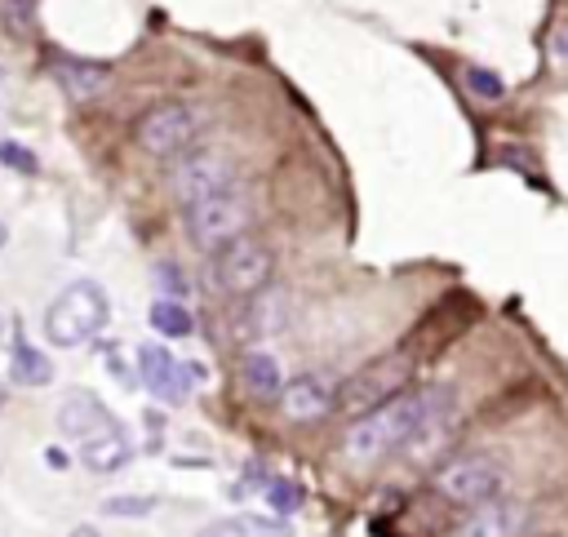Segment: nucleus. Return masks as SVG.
<instances>
[{
	"label": "nucleus",
	"instance_id": "21",
	"mask_svg": "<svg viewBox=\"0 0 568 537\" xmlns=\"http://www.w3.org/2000/svg\"><path fill=\"white\" fill-rule=\"evenodd\" d=\"M152 498H133V493H120V498H107L103 511L107 515H120V520H142V515H152Z\"/></svg>",
	"mask_w": 568,
	"mask_h": 537
},
{
	"label": "nucleus",
	"instance_id": "27",
	"mask_svg": "<svg viewBox=\"0 0 568 537\" xmlns=\"http://www.w3.org/2000/svg\"><path fill=\"white\" fill-rule=\"evenodd\" d=\"M45 457H49V466H58V472H62V466H67V453H62V449H49Z\"/></svg>",
	"mask_w": 568,
	"mask_h": 537
},
{
	"label": "nucleus",
	"instance_id": "13",
	"mask_svg": "<svg viewBox=\"0 0 568 537\" xmlns=\"http://www.w3.org/2000/svg\"><path fill=\"white\" fill-rule=\"evenodd\" d=\"M54 81H58V90H62L71 103H90V98H98V94L111 85V67L90 62V58H67V53H58V58H54Z\"/></svg>",
	"mask_w": 568,
	"mask_h": 537
},
{
	"label": "nucleus",
	"instance_id": "5",
	"mask_svg": "<svg viewBox=\"0 0 568 537\" xmlns=\"http://www.w3.org/2000/svg\"><path fill=\"white\" fill-rule=\"evenodd\" d=\"M413 356L404 351H391V356H378L369 365L355 369L342 386H338V414L346 418H365L374 409H382L387 399H395L400 391H409V378H413Z\"/></svg>",
	"mask_w": 568,
	"mask_h": 537
},
{
	"label": "nucleus",
	"instance_id": "7",
	"mask_svg": "<svg viewBox=\"0 0 568 537\" xmlns=\"http://www.w3.org/2000/svg\"><path fill=\"white\" fill-rule=\"evenodd\" d=\"M502 489H507V472L493 453H462L436 472V493L453 506L493 502V498H502Z\"/></svg>",
	"mask_w": 568,
	"mask_h": 537
},
{
	"label": "nucleus",
	"instance_id": "23",
	"mask_svg": "<svg viewBox=\"0 0 568 537\" xmlns=\"http://www.w3.org/2000/svg\"><path fill=\"white\" fill-rule=\"evenodd\" d=\"M156 281H161L165 298H178V302H182V294H187V276L178 272L174 262H161V266H156Z\"/></svg>",
	"mask_w": 568,
	"mask_h": 537
},
{
	"label": "nucleus",
	"instance_id": "25",
	"mask_svg": "<svg viewBox=\"0 0 568 537\" xmlns=\"http://www.w3.org/2000/svg\"><path fill=\"white\" fill-rule=\"evenodd\" d=\"M249 533H262V537H294V528H289V520H249Z\"/></svg>",
	"mask_w": 568,
	"mask_h": 537
},
{
	"label": "nucleus",
	"instance_id": "2",
	"mask_svg": "<svg viewBox=\"0 0 568 537\" xmlns=\"http://www.w3.org/2000/svg\"><path fill=\"white\" fill-rule=\"evenodd\" d=\"M258 223V200L245 182L209 195V200H196L187 205V240L200 249V253H218L227 249L232 240L249 236V227Z\"/></svg>",
	"mask_w": 568,
	"mask_h": 537
},
{
	"label": "nucleus",
	"instance_id": "4",
	"mask_svg": "<svg viewBox=\"0 0 568 537\" xmlns=\"http://www.w3.org/2000/svg\"><path fill=\"white\" fill-rule=\"evenodd\" d=\"M209 133V111L196 103H161L138 120L133 139L138 147L156 156V160H182L187 152H196Z\"/></svg>",
	"mask_w": 568,
	"mask_h": 537
},
{
	"label": "nucleus",
	"instance_id": "8",
	"mask_svg": "<svg viewBox=\"0 0 568 537\" xmlns=\"http://www.w3.org/2000/svg\"><path fill=\"white\" fill-rule=\"evenodd\" d=\"M271 276H275V253L258 236H240L213 253V281L232 298H253L258 289L271 285Z\"/></svg>",
	"mask_w": 568,
	"mask_h": 537
},
{
	"label": "nucleus",
	"instance_id": "12",
	"mask_svg": "<svg viewBox=\"0 0 568 537\" xmlns=\"http://www.w3.org/2000/svg\"><path fill=\"white\" fill-rule=\"evenodd\" d=\"M120 427V418L103 405L98 395H90V391H71L62 405H58V431L67 435V440H90V435H98V431H116Z\"/></svg>",
	"mask_w": 568,
	"mask_h": 537
},
{
	"label": "nucleus",
	"instance_id": "9",
	"mask_svg": "<svg viewBox=\"0 0 568 537\" xmlns=\"http://www.w3.org/2000/svg\"><path fill=\"white\" fill-rule=\"evenodd\" d=\"M138 382L156 399H165V405H187L191 386H196V369L178 365L161 343H142L138 347Z\"/></svg>",
	"mask_w": 568,
	"mask_h": 537
},
{
	"label": "nucleus",
	"instance_id": "15",
	"mask_svg": "<svg viewBox=\"0 0 568 537\" xmlns=\"http://www.w3.org/2000/svg\"><path fill=\"white\" fill-rule=\"evenodd\" d=\"M245 338H275V333H284V324H289V298H284L280 289H258L253 298H245Z\"/></svg>",
	"mask_w": 568,
	"mask_h": 537
},
{
	"label": "nucleus",
	"instance_id": "29",
	"mask_svg": "<svg viewBox=\"0 0 568 537\" xmlns=\"http://www.w3.org/2000/svg\"><path fill=\"white\" fill-rule=\"evenodd\" d=\"M559 53H568V32H564V36H559Z\"/></svg>",
	"mask_w": 568,
	"mask_h": 537
},
{
	"label": "nucleus",
	"instance_id": "11",
	"mask_svg": "<svg viewBox=\"0 0 568 537\" xmlns=\"http://www.w3.org/2000/svg\"><path fill=\"white\" fill-rule=\"evenodd\" d=\"M524 528H529V506L524 502L493 498V502L471 506L458 537H524Z\"/></svg>",
	"mask_w": 568,
	"mask_h": 537
},
{
	"label": "nucleus",
	"instance_id": "6",
	"mask_svg": "<svg viewBox=\"0 0 568 537\" xmlns=\"http://www.w3.org/2000/svg\"><path fill=\"white\" fill-rule=\"evenodd\" d=\"M236 182H240V165L223 147H196L182 160H174V169H169V191L182 210L196 205V200H209V195L236 187Z\"/></svg>",
	"mask_w": 568,
	"mask_h": 537
},
{
	"label": "nucleus",
	"instance_id": "14",
	"mask_svg": "<svg viewBox=\"0 0 568 537\" xmlns=\"http://www.w3.org/2000/svg\"><path fill=\"white\" fill-rule=\"evenodd\" d=\"M129 457H133V440H129L125 427L98 431V435L81 440V466L90 476H116V472H125V466H129Z\"/></svg>",
	"mask_w": 568,
	"mask_h": 537
},
{
	"label": "nucleus",
	"instance_id": "26",
	"mask_svg": "<svg viewBox=\"0 0 568 537\" xmlns=\"http://www.w3.org/2000/svg\"><path fill=\"white\" fill-rule=\"evenodd\" d=\"M71 537H103L94 524H76V528H71Z\"/></svg>",
	"mask_w": 568,
	"mask_h": 537
},
{
	"label": "nucleus",
	"instance_id": "18",
	"mask_svg": "<svg viewBox=\"0 0 568 537\" xmlns=\"http://www.w3.org/2000/svg\"><path fill=\"white\" fill-rule=\"evenodd\" d=\"M147 320H152V329L161 333V338H191V333H196V315L178 298H156Z\"/></svg>",
	"mask_w": 568,
	"mask_h": 537
},
{
	"label": "nucleus",
	"instance_id": "17",
	"mask_svg": "<svg viewBox=\"0 0 568 537\" xmlns=\"http://www.w3.org/2000/svg\"><path fill=\"white\" fill-rule=\"evenodd\" d=\"M10 378L19 386H49L54 382V360L45 351H36L32 343H14V365H10Z\"/></svg>",
	"mask_w": 568,
	"mask_h": 537
},
{
	"label": "nucleus",
	"instance_id": "28",
	"mask_svg": "<svg viewBox=\"0 0 568 537\" xmlns=\"http://www.w3.org/2000/svg\"><path fill=\"white\" fill-rule=\"evenodd\" d=\"M5 240H10V227H5V223H0V249H5Z\"/></svg>",
	"mask_w": 568,
	"mask_h": 537
},
{
	"label": "nucleus",
	"instance_id": "1",
	"mask_svg": "<svg viewBox=\"0 0 568 537\" xmlns=\"http://www.w3.org/2000/svg\"><path fill=\"white\" fill-rule=\"evenodd\" d=\"M453 427H458V399L449 386H426L413 395L400 391L382 409L351 422L342 453L351 462H382V457L404 453V449H431Z\"/></svg>",
	"mask_w": 568,
	"mask_h": 537
},
{
	"label": "nucleus",
	"instance_id": "22",
	"mask_svg": "<svg viewBox=\"0 0 568 537\" xmlns=\"http://www.w3.org/2000/svg\"><path fill=\"white\" fill-rule=\"evenodd\" d=\"M0 165H10L19 174H36V156L23 143H0Z\"/></svg>",
	"mask_w": 568,
	"mask_h": 537
},
{
	"label": "nucleus",
	"instance_id": "24",
	"mask_svg": "<svg viewBox=\"0 0 568 537\" xmlns=\"http://www.w3.org/2000/svg\"><path fill=\"white\" fill-rule=\"evenodd\" d=\"M196 537H249V524H245V520H213V524H204Z\"/></svg>",
	"mask_w": 568,
	"mask_h": 537
},
{
	"label": "nucleus",
	"instance_id": "16",
	"mask_svg": "<svg viewBox=\"0 0 568 537\" xmlns=\"http://www.w3.org/2000/svg\"><path fill=\"white\" fill-rule=\"evenodd\" d=\"M240 382H245V391H249L253 399H280L284 373H280L275 356H267V351H249V356L240 360Z\"/></svg>",
	"mask_w": 568,
	"mask_h": 537
},
{
	"label": "nucleus",
	"instance_id": "10",
	"mask_svg": "<svg viewBox=\"0 0 568 537\" xmlns=\"http://www.w3.org/2000/svg\"><path fill=\"white\" fill-rule=\"evenodd\" d=\"M280 414L289 422H320L329 414H338V386L320 373H298L280 386Z\"/></svg>",
	"mask_w": 568,
	"mask_h": 537
},
{
	"label": "nucleus",
	"instance_id": "19",
	"mask_svg": "<svg viewBox=\"0 0 568 537\" xmlns=\"http://www.w3.org/2000/svg\"><path fill=\"white\" fill-rule=\"evenodd\" d=\"M267 506H271L280 520H289V515L303 506V485H298V480H289V476H275V480H267Z\"/></svg>",
	"mask_w": 568,
	"mask_h": 537
},
{
	"label": "nucleus",
	"instance_id": "30",
	"mask_svg": "<svg viewBox=\"0 0 568 537\" xmlns=\"http://www.w3.org/2000/svg\"><path fill=\"white\" fill-rule=\"evenodd\" d=\"M0 405H5V391H0Z\"/></svg>",
	"mask_w": 568,
	"mask_h": 537
},
{
	"label": "nucleus",
	"instance_id": "20",
	"mask_svg": "<svg viewBox=\"0 0 568 537\" xmlns=\"http://www.w3.org/2000/svg\"><path fill=\"white\" fill-rule=\"evenodd\" d=\"M466 90L484 103H497V98H507V85L497 72H488V67H466Z\"/></svg>",
	"mask_w": 568,
	"mask_h": 537
},
{
	"label": "nucleus",
	"instance_id": "3",
	"mask_svg": "<svg viewBox=\"0 0 568 537\" xmlns=\"http://www.w3.org/2000/svg\"><path fill=\"white\" fill-rule=\"evenodd\" d=\"M111 324V302L98 281H71L45 311V338L62 351L94 343L98 333Z\"/></svg>",
	"mask_w": 568,
	"mask_h": 537
}]
</instances>
